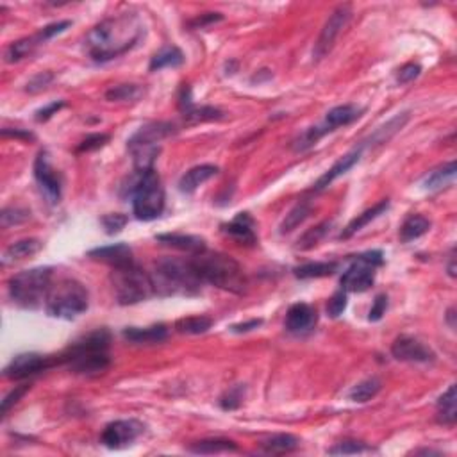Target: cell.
Returning a JSON list of instances; mask_svg holds the SVG:
<instances>
[{
    "instance_id": "cell-2",
    "label": "cell",
    "mask_w": 457,
    "mask_h": 457,
    "mask_svg": "<svg viewBox=\"0 0 457 457\" xmlns=\"http://www.w3.org/2000/svg\"><path fill=\"white\" fill-rule=\"evenodd\" d=\"M156 295L159 297H175V295H195L201 291V277L197 275L191 265V259H177V257H165L154 265L150 273Z\"/></svg>"
},
{
    "instance_id": "cell-35",
    "label": "cell",
    "mask_w": 457,
    "mask_h": 457,
    "mask_svg": "<svg viewBox=\"0 0 457 457\" xmlns=\"http://www.w3.org/2000/svg\"><path fill=\"white\" fill-rule=\"evenodd\" d=\"M331 225H333V222H321V224H318L317 227L309 228L307 233H304L300 236V240H298L297 243V249L298 250H311L314 249L318 243H320L321 240H324L327 234H329L331 231Z\"/></svg>"
},
{
    "instance_id": "cell-17",
    "label": "cell",
    "mask_w": 457,
    "mask_h": 457,
    "mask_svg": "<svg viewBox=\"0 0 457 457\" xmlns=\"http://www.w3.org/2000/svg\"><path fill=\"white\" fill-rule=\"evenodd\" d=\"M222 231L228 238H233L234 241H238L240 245H247V247H252L257 241L256 231H254V218L249 213H240L233 222L222 225Z\"/></svg>"
},
{
    "instance_id": "cell-21",
    "label": "cell",
    "mask_w": 457,
    "mask_h": 457,
    "mask_svg": "<svg viewBox=\"0 0 457 457\" xmlns=\"http://www.w3.org/2000/svg\"><path fill=\"white\" fill-rule=\"evenodd\" d=\"M217 173H218V166L215 165L195 166V168L188 170V172L181 177V181H179V189H181L182 193H193L198 186L208 182L209 179H213Z\"/></svg>"
},
{
    "instance_id": "cell-46",
    "label": "cell",
    "mask_w": 457,
    "mask_h": 457,
    "mask_svg": "<svg viewBox=\"0 0 457 457\" xmlns=\"http://www.w3.org/2000/svg\"><path fill=\"white\" fill-rule=\"evenodd\" d=\"M109 141V134H89L82 143L79 145V152H89V150H96L104 147Z\"/></svg>"
},
{
    "instance_id": "cell-3",
    "label": "cell",
    "mask_w": 457,
    "mask_h": 457,
    "mask_svg": "<svg viewBox=\"0 0 457 457\" xmlns=\"http://www.w3.org/2000/svg\"><path fill=\"white\" fill-rule=\"evenodd\" d=\"M191 265L201 277L202 282L227 289L233 293H241L245 288V275L240 263L231 256L220 252H198L191 259Z\"/></svg>"
},
{
    "instance_id": "cell-29",
    "label": "cell",
    "mask_w": 457,
    "mask_h": 457,
    "mask_svg": "<svg viewBox=\"0 0 457 457\" xmlns=\"http://www.w3.org/2000/svg\"><path fill=\"white\" fill-rule=\"evenodd\" d=\"M40 43H43V41L40 40V36H31V38H24V40L20 41H15V43H11L8 47V50H6V61L8 63H16V61H22L24 57L31 56L34 50H36V47Z\"/></svg>"
},
{
    "instance_id": "cell-18",
    "label": "cell",
    "mask_w": 457,
    "mask_h": 457,
    "mask_svg": "<svg viewBox=\"0 0 457 457\" xmlns=\"http://www.w3.org/2000/svg\"><path fill=\"white\" fill-rule=\"evenodd\" d=\"M363 149H365V145H359V147H356L354 150H350L349 154H345L343 157H340V159H338L336 163L333 165V168H331L329 172H325L324 175L318 179L317 184H314V189H317V191H321V189H325L327 186L333 184V182L336 181L338 177L345 175V173L349 172V170L352 168L354 165H356V163H359V159H361Z\"/></svg>"
},
{
    "instance_id": "cell-41",
    "label": "cell",
    "mask_w": 457,
    "mask_h": 457,
    "mask_svg": "<svg viewBox=\"0 0 457 457\" xmlns=\"http://www.w3.org/2000/svg\"><path fill=\"white\" fill-rule=\"evenodd\" d=\"M0 218H2V225H4V227H11V225H20L24 224V222H27L29 218H31V213H29L27 209L11 205V208H6L4 211H2Z\"/></svg>"
},
{
    "instance_id": "cell-39",
    "label": "cell",
    "mask_w": 457,
    "mask_h": 457,
    "mask_svg": "<svg viewBox=\"0 0 457 457\" xmlns=\"http://www.w3.org/2000/svg\"><path fill=\"white\" fill-rule=\"evenodd\" d=\"M184 117L189 124H198V122L220 120L222 111L217 108H209V106H202V108H195V106H193L189 111L184 113Z\"/></svg>"
},
{
    "instance_id": "cell-28",
    "label": "cell",
    "mask_w": 457,
    "mask_h": 457,
    "mask_svg": "<svg viewBox=\"0 0 457 457\" xmlns=\"http://www.w3.org/2000/svg\"><path fill=\"white\" fill-rule=\"evenodd\" d=\"M41 250L40 240H22L16 243L9 245L4 252V263H15V261H22L25 257H31Z\"/></svg>"
},
{
    "instance_id": "cell-1",
    "label": "cell",
    "mask_w": 457,
    "mask_h": 457,
    "mask_svg": "<svg viewBox=\"0 0 457 457\" xmlns=\"http://www.w3.org/2000/svg\"><path fill=\"white\" fill-rule=\"evenodd\" d=\"M143 36V24L134 13L106 18L89 31L86 48L95 61H111L129 52Z\"/></svg>"
},
{
    "instance_id": "cell-52",
    "label": "cell",
    "mask_w": 457,
    "mask_h": 457,
    "mask_svg": "<svg viewBox=\"0 0 457 457\" xmlns=\"http://www.w3.org/2000/svg\"><path fill=\"white\" fill-rule=\"evenodd\" d=\"M63 106H64V102H54V104L47 106V108H43V109H40V111L36 113V120L38 122L48 120V118L52 117V115H56V113L59 111Z\"/></svg>"
},
{
    "instance_id": "cell-44",
    "label": "cell",
    "mask_w": 457,
    "mask_h": 457,
    "mask_svg": "<svg viewBox=\"0 0 457 457\" xmlns=\"http://www.w3.org/2000/svg\"><path fill=\"white\" fill-rule=\"evenodd\" d=\"M347 309V291H336L333 297L329 298V304H327V313H329L331 318H338L343 314V311Z\"/></svg>"
},
{
    "instance_id": "cell-42",
    "label": "cell",
    "mask_w": 457,
    "mask_h": 457,
    "mask_svg": "<svg viewBox=\"0 0 457 457\" xmlns=\"http://www.w3.org/2000/svg\"><path fill=\"white\" fill-rule=\"evenodd\" d=\"M368 450V447L365 445V443L361 442H341L338 443V445H334L333 449L327 450V454L329 456H350V454H361V452H366Z\"/></svg>"
},
{
    "instance_id": "cell-5",
    "label": "cell",
    "mask_w": 457,
    "mask_h": 457,
    "mask_svg": "<svg viewBox=\"0 0 457 457\" xmlns=\"http://www.w3.org/2000/svg\"><path fill=\"white\" fill-rule=\"evenodd\" d=\"M52 286V270L31 268L16 273L9 279V297L15 304L27 309H36L47 302L48 291Z\"/></svg>"
},
{
    "instance_id": "cell-36",
    "label": "cell",
    "mask_w": 457,
    "mask_h": 457,
    "mask_svg": "<svg viewBox=\"0 0 457 457\" xmlns=\"http://www.w3.org/2000/svg\"><path fill=\"white\" fill-rule=\"evenodd\" d=\"M454 177H456V161H450L445 166L434 170L430 175H427L423 186L427 189H440L449 184L450 181H454Z\"/></svg>"
},
{
    "instance_id": "cell-12",
    "label": "cell",
    "mask_w": 457,
    "mask_h": 457,
    "mask_svg": "<svg viewBox=\"0 0 457 457\" xmlns=\"http://www.w3.org/2000/svg\"><path fill=\"white\" fill-rule=\"evenodd\" d=\"M54 363H57L56 359L48 356H41V354H20V356H16L6 366L4 377L13 379V381H22V379L31 377L34 373L50 368Z\"/></svg>"
},
{
    "instance_id": "cell-50",
    "label": "cell",
    "mask_w": 457,
    "mask_h": 457,
    "mask_svg": "<svg viewBox=\"0 0 457 457\" xmlns=\"http://www.w3.org/2000/svg\"><path fill=\"white\" fill-rule=\"evenodd\" d=\"M386 309H388V297H386V295H379V297L373 300L372 309H370L368 320L370 321H379L382 317H384Z\"/></svg>"
},
{
    "instance_id": "cell-53",
    "label": "cell",
    "mask_w": 457,
    "mask_h": 457,
    "mask_svg": "<svg viewBox=\"0 0 457 457\" xmlns=\"http://www.w3.org/2000/svg\"><path fill=\"white\" fill-rule=\"evenodd\" d=\"M261 324H263V320H250V321H245V324L233 325L231 331H233V333H249V331L257 329Z\"/></svg>"
},
{
    "instance_id": "cell-37",
    "label": "cell",
    "mask_w": 457,
    "mask_h": 457,
    "mask_svg": "<svg viewBox=\"0 0 457 457\" xmlns=\"http://www.w3.org/2000/svg\"><path fill=\"white\" fill-rule=\"evenodd\" d=\"M309 215H311V204H309V202H300V204L295 205V208L286 215L284 220H282L281 234L291 233L293 228H297Z\"/></svg>"
},
{
    "instance_id": "cell-10",
    "label": "cell",
    "mask_w": 457,
    "mask_h": 457,
    "mask_svg": "<svg viewBox=\"0 0 457 457\" xmlns=\"http://www.w3.org/2000/svg\"><path fill=\"white\" fill-rule=\"evenodd\" d=\"M350 16H352V8L349 4H341L331 13V16L325 22L324 29H321L320 36H318L317 43H314L313 57L317 61L324 59L327 54L333 50L334 43H336L338 36L341 34V31L347 27L349 24Z\"/></svg>"
},
{
    "instance_id": "cell-26",
    "label": "cell",
    "mask_w": 457,
    "mask_h": 457,
    "mask_svg": "<svg viewBox=\"0 0 457 457\" xmlns=\"http://www.w3.org/2000/svg\"><path fill=\"white\" fill-rule=\"evenodd\" d=\"M429 228L430 222L427 220L426 217H421V215H409L400 227V240L404 241V243H409V241L418 240V238L429 233Z\"/></svg>"
},
{
    "instance_id": "cell-22",
    "label": "cell",
    "mask_w": 457,
    "mask_h": 457,
    "mask_svg": "<svg viewBox=\"0 0 457 457\" xmlns=\"http://www.w3.org/2000/svg\"><path fill=\"white\" fill-rule=\"evenodd\" d=\"M157 241L189 254H198L205 250V241L198 236H191V234H159Z\"/></svg>"
},
{
    "instance_id": "cell-40",
    "label": "cell",
    "mask_w": 457,
    "mask_h": 457,
    "mask_svg": "<svg viewBox=\"0 0 457 457\" xmlns=\"http://www.w3.org/2000/svg\"><path fill=\"white\" fill-rule=\"evenodd\" d=\"M243 397H245V386L243 384H236V386H233V388H228L220 398L222 409H225V411L238 409V407L241 405V402H243Z\"/></svg>"
},
{
    "instance_id": "cell-38",
    "label": "cell",
    "mask_w": 457,
    "mask_h": 457,
    "mask_svg": "<svg viewBox=\"0 0 457 457\" xmlns=\"http://www.w3.org/2000/svg\"><path fill=\"white\" fill-rule=\"evenodd\" d=\"M143 95V89L136 85H120L109 89L106 93V99L111 102H129V101H138Z\"/></svg>"
},
{
    "instance_id": "cell-19",
    "label": "cell",
    "mask_w": 457,
    "mask_h": 457,
    "mask_svg": "<svg viewBox=\"0 0 457 457\" xmlns=\"http://www.w3.org/2000/svg\"><path fill=\"white\" fill-rule=\"evenodd\" d=\"M365 113V109L361 106L356 104H343L336 106V108L331 109L325 117L321 127L325 129V133H333L338 127H345V125H350L352 122H356L357 118H361V115Z\"/></svg>"
},
{
    "instance_id": "cell-30",
    "label": "cell",
    "mask_w": 457,
    "mask_h": 457,
    "mask_svg": "<svg viewBox=\"0 0 457 457\" xmlns=\"http://www.w3.org/2000/svg\"><path fill=\"white\" fill-rule=\"evenodd\" d=\"M191 454H204V456H211V454H225V452H238V445L228 440H202V442L193 443L188 447Z\"/></svg>"
},
{
    "instance_id": "cell-13",
    "label": "cell",
    "mask_w": 457,
    "mask_h": 457,
    "mask_svg": "<svg viewBox=\"0 0 457 457\" xmlns=\"http://www.w3.org/2000/svg\"><path fill=\"white\" fill-rule=\"evenodd\" d=\"M391 356L404 363H433L436 359V354L413 336H398L391 345Z\"/></svg>"
},
{
    "instance_id": "cell-48",
    "label": "cell",
    "mask_w": 457,
    "mask_h": 457,
    "mask_svg": "<svg viewBox=\"0 0 457 457\" xmlns=\"http://www.w3.org/2000/svg\"><path fill=\"white\" fill-rule=\"evenodd\" d=\"M70 25H72V22H68V20L57 22V24H50V25H47L45 29H41V31L38 32V36H40L41 41H47V40H50V38L57 36V34H61V32L66 31Z\"/></svg>"
},
{
    "instance_id": "cell-15",
    "label": "cell",
    "mask_w": 457,
    "mask_h": 457,
    "mask_svg": "<svg viewBox=\"0 0 457 457\" xmlns=\"http://www.w3.org/2000/svg\"><path fill=\"white\" fill-rule=\"evenodd\" d=\"M317 311L309 304H295L289 307L286 314V331L291 334H307L314 329L317 325Z\"/></svg>"
},
{
    "instance_id": "cell-4",
    "label": "cell",
    "mask_w": 457,
    "mask_h": 457,
    "mask_svg": "<svg viewBox=\"0 0 457 457\" xmlns=\"http://www.w3.org/2000/svg\"><path fill=\"white\" fill-rule=\"evenodd\" d=\"M111 334L106 329H96L95 333L88 334L63 356V361L68 363L70 370L80 375H95L109 368L111 359L108 356Z\"/></svg>"
},
{
    "instance_id": "cell-33",
    "label": "cell",
    "mask_w": 457,
    "mask_h": 457,
    "mask_svg": "<svg viewBox=\"0 0 457 457\" xmlns=\"http://www.w3.org/2000/svg\"><path fill=\"white\" fill-rule=\"evenodd\" d=\"M298 447V437L293 434H277L263 443L266 454H288Z\"/></svg>"
},
{
    "instance_id": "cell-24",
    "label": "cell",
    "mask_w": 457,
    "mask_h": 457,
    "mask_svg": "<svg viewBox=\"0 0 457 457\" xmlns=\"http://www.w3.org/2000/svg\"><path fill=\"white\" fill-rule=\"evenodd\" d=\"M457 420V397L456 384H450L445 393L437 400V421L442 426L452 427Z\"/></svg>"
},
{
    "instance_id": "cell-55",
    "label": "cell",
    "mask_w": 457,
    "mask_h": 457,
    "mask_svg": "<svg viewBox=\"0 0 457 457\" xmlns=\"http://www.w3.org/2000/svg\"><path fill=\"white\" fill-rule=\"evenodd\" d=\"M449 275L456 277V257H454V250L450 254V261H449Z\"/></svg>"
},
{
    "instance_id": "cell-31",
    "label": "cell",
    "mask_w": 457,
    "mask_h": 457,
    "mask_svg": "<svg viewBox=\"0 0 457 457\" xmlns=\"http://www.w3.org/2000/svg\"><path fill=\"white\" fill-rule=\"evenodd\" d=\"M381 388L382 382L379 381L377 377L365 379V381H361L359 384H356L350 389L349 398L352 402H357V404H365V402L372 400V398L381 391Z\"/></svg>"
},
{
    "instance_id": "cell-32",
    "label": "cell",
    "mask_w": 457,
    "mask_h": 457,
    "mask_svg": "<svg viewBox=\"0 0 457 457\" xmlns=\"http://www.w3.org/2000/svg\"><path fill=\"white\" fill-rule=\"evenodd\" d=\"M338 270L336 261L331 263H307L295 268L297 279H318V277H329Z\"/></svg>"
},
{
    "instance_id": "cell-14",
    "label": "cell",
    "mask_w": 457,
    "mask_h": 457,
    "mask_svg": "<svg viewBox=\"0 0 457 457\" xmlns=\"http://www.w3.org/2000/svg\"><path fill=\"white\" fill-rule=\"evenodd\" d=\"M34 177H36L40 188L43 189L45 197L52 202V204L59 202L63 182H61L59 173L50 165L48 154L45 152V150H41V152L38 154L36 161H34Z\"/></svg>"
},
{
    "instance_id": "cell-16",
    "label": "cell",
    "mask_w": 457,
    "mask_h": 457,
    "mask_svg": "<svg viewBox=\"0 0 457 457\" xmlns=\"http://www.w3.org/2000/svg\"><path fill=\"white\" fill-rule=\"evenodd\" d=\"M92 259L102 261L106 265H111L113 268H120V266L133 265V249L125 243L109 245V247H101V249H93L88 254Z\"/></svg>"
},
{
    "instance_id": "cell-23",
    "label": "cell",
    "mask_w": 457,
    "mask_h": 457,
    "mask_svg": "<svg viewBox=\"0 0 457 457\" xmlns=\"http://www.w3.org/2000/svg\"><path fill=\"white\" fill-rule=\"evenodd\" d=\"M388 208H389V201H381L379 204L373 205V208L366 209L365 213L357 215V218H354V220L350 222V224L347 225L345 228H343V233L340 234V238H341V240H347V238L354 236V234L359 233L361 228H365L366 225L370 224V222H373L375 218L381 217L382 213H386V211H388Z\"/></svg>"
},
{
    "instance_id": "cell-47",
    "label": "cell",
    "mask_w": 457,
    "mask_h": 457,
    "mask_svg": "<svg viewBox=\"0 0 457 457\" xmlns=\"http://www.w3.org/2000/svg\"><path fill=\"white\" fill-rule=\"evenodd\" d=\"M52 80H54V73H50V72H41V73H38V75H34V77H32L31 80H29L27 92H29V93H38V92H41V89L47 88V86L50 85V82H52Z\"/></svg>"
},
{
    "instance_id": "cell-9",
    "label": "cell",
    "mask_w": 457,
    "mask_h": 457,
    "mask_svg": "<svg viewBox=\"0 0 457 457\" xmlns=\"http://www.w3.org/2000/svg\"><path fill=\"white\" fill-rule=\"evenodd\" d=\"M382 263H384V257L381 250H370V252L354 257L352 265L341 275L340 282L343 291H368L375 282V270L382 266Z\"/></svg>"
},
{
    "instance_id": "cell-54",
    "label": "cell",
    "mask_w": 457,
    "mask_h": 457,
    "mask_svg": "<svg viewBox=\"0 0 457 457\" xmlns=\"http://www.w3.org/2000/svg\"><path fill=\"white\" fill-rule=\"evenodd\" d=\"M2 136H4V138L13 136V138H24V140H34V136H32L31 133H24V131H20V129H15V131H11V129H4V131H2Z\"/></svg>"
},
{
    "instance_id": "cell-11",
    "label": "cell",
    "mask_w": 457,
    "mask_h": 457,
    "mask_svg": "<svg viewBox=\"0 0 457 457\" xmlns=\"http://www.w3.org/2000/svg\"><path fill=\"white\" fill-rule=\"evenodd\" d=\"M145 426L138 420H117L109 423L102 433V443L108 449H125L133 445L138 437L143 434Z\"/></svg>"
},
{
    "instance_id": "cell-43",
    "label": "cell",
    "mask_w": 457,
    "mask_h": 457,
    "mask_svg": "<svg viewBox=\"0 0 457 457\" xmlns=\"http://www.w3.org/2000/svg\"><path fill=\"white\" fill-rule=\"evenodd\" d=\"M129 218L122 213H115V215H106V217L101 218V224L104 227V231L108 234H117L120 233L122 228L127 225Z\"/></svg>"
},
{
    "instance_id": "cell-27",
    "label": "cell",
    "mask_w": 457,
    "mask_h": 457,
    "mask_svg": "<svg viewBox=\"0 0 457 457\" xmlns=\"http://www.w3.org/2000/svg\"><path fill=\"white\" fill-rule=\"evenodd\" d=\"M411 115L407 111L405 113H398L397 117H393L391 120L388 122L386 125H382L381 129H377L375 133H373V136L370 138V145H382L386 143V141H389L391 138L395 136V134L400 131L402 127H404L407 122H409Z\"/></svg>"
},
{
    "instance_id": "cell-20",
    "label": "cell",
    "mask_w": 457,
    "mask_h": 457,
    "mask_svg": "<svg viewBox=\"0 0 457 457\" xmlns=\"http://www.w3.org/2000/svg\"><path fill=\"white\" fill-rule=\"evenodd\" d=\"M124 338L131 341V343H136V345H154V343H161V341H165L168 338V329L163 324L145 327V329L127 327L124 331Z\"/></svg>"
},
{
    "instance_id": "cell-45",
    "label": "cell",
    "mask_w": 457,
    "mask_h": 457,
    "mask_svg": "<svg viewBox=\"0 0 457 457\" xmlns=\"http://www.w3.org/2000/svg\"><path fill=\"white\" fill-rule=\"evenodd\" d=\"M421 73V66L418 63H407L404 64L397 73V82L398 85H407L411 80L416 79Z\"/></svg>"
},
{
    "instance_id": "cell-34",
    "label": "cell",
    "mask_w": 457,
    "mask_h": 457,
    "mask_svg": "<svg viewBox=\"0 0 457 457\" xmlns=\"http://www.w3.org/2000/svg\"><path fill=\"white\" fill-rule=\"evenodd\" d=\"M213 325V320L209 317H204V314H198V317H188L181 318V320L175 324L177 333L181 334H204L211 329Z\"/></svg>"
},
{
    "instance_id": "cell-56",
    "label": "cell",
    "mask_w": 457,
    "mask_h": 457,
    "mask_svg": "<svg viewBox=\"0 0 457 457\" xmlns=\"http://www.w3.org/2000/svg\"><path fill=\"white\" fill-rule=\"evenodd\" d=\"M454 313H456V309L450 307L449 309V324H450V327H452V329L456 327V324H454Z\"/></svg>"
},
{
    "instance_id": "cell-25",
    "label": "cell",
    "mask_w": 457,
    "mask_h": 457,
    "mask_svg": "<svg viewBox=\"0 0 457 457\" xmlns=\"http://www.w3.org/2000/svg\"><path fill=\"white\" fill-rule=\"evenodd\" d=\"M184 63V54L179 47H165L161 48L159 52L152 57L150 61V72H156V70H163V68H177V66H181Z\"/></svg>"
},
{
    "instance_id": "cell-7",
    "label": "cell",
    "mask_w": 457,
    "mask_h": 457,
    "mask_svg": "<svg viewBox=\"0 0 457 457\" xmlns=\"http://www.w3.org/2000/svg\"><path fill=\"white\" fill-rule=\"evenodd\" d=\"M111 284L115 298L122 305H133L156 295L150 273L141 270L136 263L113 268Z\"/></svg>"
},
{
    "instance_id": "cell-8",
    "label": "cell",
    "mask_w": 457,
    "mask_h": 457,
    "mask_svg": "<svg viewBox=\"0 0 457 457\" xmlns=\"http://www.w3.org/2000/svg\"><path fill=\"white\" fill-rule=\"evenodd\" d=\"M165 209V188L156 170L141 172L133 189V211L138 220L150 222Z\"/></svg>"
},
{
    "instance_id": "cell-49",
    "label": "cell",
    "mask_w": 457,
    "mask_h": 457,
    "mask_svg": "<svg viewBox=\"0 0 457 457\" xmlns=\"http://www.w3.org/2000/svg\"><path fill=\"white\" fill-rule=\"evenodd\" d=\"M27 391H29V386L27 384H22V386H18V388L13 389L11 393H9L8 397H6L4 400H2V414H8V411L11 409L13 405H15L18 400H20V398L24 397V395L27 393Z\"/></svg>"
},
{
    "instance_id": "cell-6",
    "label": "cell",
    "mask_w": 457,
    "mask_h": 457,
    "mask_svg": "<svg viewBox=\"0 0 457 457\" xmlns=\"http://www.w3.org/2000/svg\"><path fill=\"white\" fill-rule=\"evenodd\" d=\"M88 291L75 279H61L59 282L50 286L45 305L47 313L52 318L73 320L88 309Z\"/></svg>"
},
{
    "instance_id": "cell-51",
    "label": "cell",
    "mask_w": 457,
    "mask_h": 457,
    "mask_svg": "<svg viewBox=\"0 0 457 457\" xmlns=\"http://www.w3.org/2000/svg\"><path fill=\"white\" fill-rule=\"evenodd\" d=\"M222 18H224V16H222L220 13H208V15L198 16L197 20H193L189 25H191V27H195V29H202V27H205V25H209V24L220 22Z\"/></svg>"
}]
</instances>
